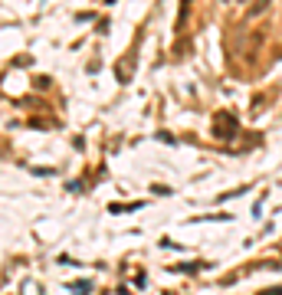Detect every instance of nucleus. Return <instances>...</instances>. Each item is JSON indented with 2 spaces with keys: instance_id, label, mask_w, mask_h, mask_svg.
Wrapping results in <instances>:
<instances>
[{
  "instance_id": "f257e3e1",
  "label": "nucleus",
  "mask_w": 282,
  "mask_h": 295,
  "mask_svg": "<svg viewBox=\"0 0 282 295\" xmlns=\"http://www.w3.org/2000/svg\"><path fill=\"white\" fill-rule=\"evenodd\" d=\"M272 4V0H253V4H249V17H260V13H266V7H269Z\"/></svg>"
}]
</instances>
